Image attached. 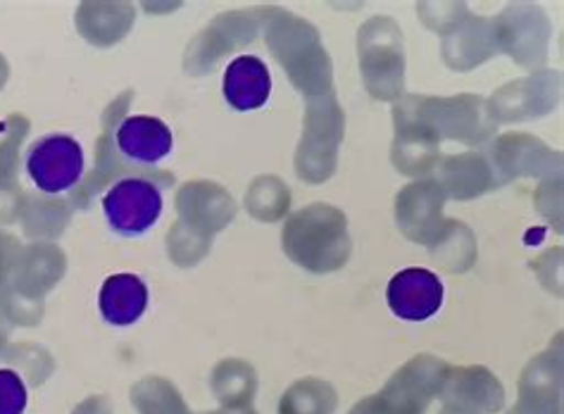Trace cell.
Segmentation results:
<instances>
[{"label":"cell","mask_w":564,"mask_h":414,"mask_svg":"<svg viewBox=\"0 0 564 414\" xmlns=\"http://www.w3.org/2000/svg\"><path fill=\"white\" fill-rule=\"evenodd\" d=\"M102 213L112 231L120 236H141L162 215V194L148 176H127L102 198Z\"/></svg>","instance_id":"3"},{"label":"cell","mask_w":564,"mask_h":414,"mask_svg":"<svg viewBox=\"0 0 564 414\" xmlns=\"http://www.w3.org/2000/svg\"><path fill=\"white\" fill-rule=\"evenodd\" d=\"M100 313L112 327H131L148 307V286L137 274H115L100 288Z\"/></svg>","instance_id":"11"},{"label":"cell","mask_w":564,"mask_h":414,"mask_svg":"<svg viewBox=\"0 0 564 414\" xmlns=\"http://www.w3.org/2000/svg\"><path fill=\"white\" fill-rule=\"evenodd\" d=\"M200 414H258V412L250 410V407H225L219 412H200Z\"/></svg>","instance_id":"23"},{"label":"cell","mask_w":564,"mask_h":414,"mask_svg":"<svg viewBox=\"0 0 564 414\" xmlns=\"http://www.w3.org/2000/svg\"><path fill=\"white\" fill-rule=\"evenodd\" d=\"M131 403L141 414H188L184 397L162 377H145L131 389Z\"/></svg>","instance_id":"16"},{"label":"cell","mask_w":564,"mask_h":414,"mask_svg":"<svg viewBox=\"0 0 564 414\" xmlns=\"http://www.w3.org/2000/svg\"><path fill=\"white\" fill-rule=\"evenodd\" d=\"M8 74H10V67H8V63H6V57L0 55V88L6 86V81H8Z\"/></svg>","instance_id":"24"},{"label":"cell","mask_w":564,"mask_h":414,"mask_svg":"<svg viewBox=\"0 0 564 414\" xmlns=\"http://www.w3.org/2000/svg\"><path fill=\"white\" fill-rule=\"evenodd\" d=\"M26 386L18 372L0 369V414H24Z\"/></svg>","instance_id":"19"},{"label":"cell","mask_w":564,"mask_h":414,"mask_svg":"<svg viewBox=\"0 0 564 414\" xmlns=\"http://www.w3.org/2000/svg\"><path fill=\"white\" fill-rule=\"evenodd\" d=\"M448 372L451 367L432 355H417L398 369L381 393L355 405L350 414H424L434 395L441 393Z\"/></svg>","instance_id":"2"},{"label":"cell","mask_w":564,"mask_h":414,"mask_svg":"<svg viewBox=\"0 0 564 414\" xmlns=\"http://www.w3.org/2000/svg\"><path fill=\"white\" fill-rule=\"evenodd\" d=\"M386 301L393 309V315L405 322H424L434 317L443 305V284L441 279L422 268H410L398 272L389 291H386Z\"/></svg>","instance_id":"5"},{"label":"cell","mask_w":564,"mask_h":414,"mask_svg":"<svg viewBox=\"0 0 564 414\" xmlns=\"http://www.w3.org/2000/svg\"><path fill=\"white\" fill-rule=\"evenodd\" d=\"M336 391L326 381L303 379L284 393L279 414H334Z\"/></svg>","instance_id":"15"},{"label":"cell","mask_w":564,"mask_h":414,"mask_svg":"<svg viewBox=\"0 0 564 414\" xmlns=\"http://www.w3.org/2000/svg\"><path fill=\"white\" fill-rule=\"evenodd\" d=\"M72 414H112V407L108 403V397L94 395V397H88L86 403H82Z\"/></svg>","instance_id":"21"},{"label":"cell","mask_w":564,"mask_h":414,"mask_svg":"<svg viewBox=\"0 0 564 414\" xmlns=\"http://www.w3.org/2000/svg\"><path fill=\"white\" fill-rule=\"evenodd\" d=\"M10 327H12V324L6 319L3 313H0V352H3V348H6V344H8Z\"/></svg>","instance_id":"22"},{"label":"cell","mask_w":564,"mask_h":414,"mask_svg":"<svg viewBox=\"0 0 564 414\" xmlns=\"http://www.w3.org/2000/svg\"><path fill=\"white\" fill-rule=\"evenodd\" d=\"M560 355H541L531 362L522 379V397L510 414H560V367L553 364Z\"/></svg>","instance_id":"12"},{"label":"cell","mask_w":564,"mask_h":414,"mask_svg":"<svg viewBox=\"0 0 564 414\" xmlns=\"http://www.w3.org/2000/svg\"><path fill=\"white\" fill-rule=\"evenodd\" d=\"M176 207L184 221L180 225L193 227L203 236H210L219 229H225L236 215V205L229 194H225L217 184L196 182L186 184L182 188L180 198H176Z\"/></svg>","instance_id":"7"},{"label":"cell","mask_w":564,"mask_h":414,"mask_svg":"<svg viewBox=\"0 0 564 414\" xmlns=\"http://www.w3.org/2000/svg\"><path fill=\"white\" fill-rule=\"evenodd\" d=\"M172 129L158 117H129L117 127V148L133 165H158L172 153Z\"/></svg>","instance_id":"9"},{"label":"cell","mask_w":564,"mask_h":414,"mask_svg":"<svg viewBox=\"0 0 564 414\" xmlns=\"http://www.w3.org/2000/svg\"><path fill=\"white\" fill-rule=\"evenodd\" d=\"M131 20H133L131 6H124V3L91 6V3H86L79 8L77 26L82 29L84 39H88L91 43H98V46H110V43L120 41L127 34Z\"/></svg>","instance_id":"13"},{"label":"cell","mask_w":564,"mask_h":414,"mask_svg":"<svg viewBox=\"0 0 564 414\" xmlns=\"http://www.w3.org/2000/svg\"><path fill=\"white\" fill-rule=\"evenodd\" d=\"M445 410L443 414H486L502 407V386L498 379L486 372L484 367L459 369V372H448L443 389Z\"/></svg>","instance_id":"6"},{"label":"cell","mask_w":564,"mask_h":414,"mask_svg":"<svg viewBox=\"0 0 564 414\" xmlns=\"http://www.w3.org/2000/svg\"><path fill=\"white\" fill-rule=\"evenodd\" d=\"M286 255L310 272H334L350 255L344 213L329 205H310L293 215L284 227Z\"/></svg>","instance_id":"1"},{"label":"cell","mask_w":564,"mask_h":414,"mask_svg":"<svg viewBox=\"0 0 564 414\" xmlns=\"http://www.w3.org/2000/svg\"><path fill=\"white\" fill-rule=\"evenodd\" d=\"M26 120L12 115L8 120V137L0 141V190H14L18 182H14V174H18V162H20V143L26 137Z\"/></svg>","instance_id":"18"},{"label":"cell","mask_w":564,"mask_h":414,"mask_svg":"<svg viewBox=\"0 0 564 414\" xmlns=\"http://www.w3.org/2000/svg\"><path fill=\"white\" fill-rule=\"evenodd\" d=\"M258 379L252 367L241 360L219 362L213 374V391L225 407H248L256 395Z\"/></svg>","instance_id":"14"},{"label":"cell","mask_w":564,"mask_h":414,"mask_svg":"<svg viewBox=\"0 0 564 414\" xmlns=\"http://www.w3.org/2000/svg\"><path fill=\"white\" fill-rule=\"evenodd\" d=\"M20 250L22 248L14 236L0 231V291L10 284L14 264H18V258H20Z\"/></svg>","instance_id":"20"},{"label":"cell","mask_w":564,"mask_h":414,"mask_svg":"<svg viewBox=\"0 0 564 414\" xmlns=\"http://www.w3.org/2000/svg\"><path fill=\"white\" fill-rule=\"evenodd\" d=\"M26 172L39 190L57 196L79 184L84 174V151L72 137H46L32 145Z\"/></svg>","instance_id":"4"},{"label":"cell","mask_w":564,"mask_h":414,"mask_svg":"<svg viewBox=\"0 0 564 414\" xmlns=\"http://www.w3.org/2000/svg\"><path fill=\"white\" fill-rule=\"evenodd\" d=\"M67 203L63 200H46V198H32L26 196V205H20V215L24 219V229L29 236H55L61 233L67 225L69 213Z\"/></svg>","instance_id":"17"},{"label":"cell","mask_w":564,"mask_h":414,"mask_svg":"<svg viewBox=\"0 0 564 414\" xmlns=\"http://www.w3.org/2000/svg\"><path fill=\"white\" fill-rule=\"evenodd\" d=\"M65 274V255L51 243H34L20 250L10 286L29 301H41Z\"/></svg>","instance_id":"8"},{"label":"cell","mask_w":564,"mask_h":414,"mask_svg":"<svg viewBox=\"0 0 564 414\" xmlns=\"http://www.w3.org/2000/svg\"><path fill=\"white\" fill-rule=\"evenodd\" d=\"M272 94L270 69L256 55H241L225 72V98L234 110L262 108Z\"/></svg>","instance_id":"10"}]
</instances>
